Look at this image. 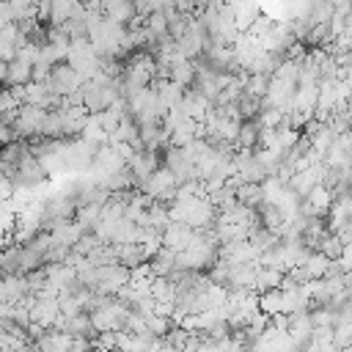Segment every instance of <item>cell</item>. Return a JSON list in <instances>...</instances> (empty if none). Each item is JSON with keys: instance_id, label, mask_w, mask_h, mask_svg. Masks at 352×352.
<instances>
[{"instance_id": "obj_4", "label": "cell", "mask_w": 352, "mask_h": 352, "mask_svg": "<svg viewBox=\"0 0 352 352\" xmlns=\"http://www.w3.org/2000/svg\"><path fill=\"white\" fill-rule=\"evenodd\" d=\"M157 168H160V157H157L154 151H135V154L129 157V162H126V170H129V176H132V184H135V187H138L143 179H148Z\"/></svg>"}, {"instance_id": "obj_10", "label": "cell", "mask_w": 352, "mask_h": 352, "mask_svg": "<svg viewBox=\"0 0 352 352\" xmlns=\"http://www.w3.org/2000/svg\"><path fill=\"white\" fill-rule=\"evenodd\" d=\"M60 118H63V135H66V138L80 135L82 126L88 124V113H85L82 104H80V107H63V110H60Z\"/></svg>"}, {"instance_id": "obj_18", "label": "cell", "mask_w": 352, "mask_h": 352, "mask_svg": "<svg viewBox=\"0 0 352 352\" xmlns=\"http://www.w3.org/2000/svg\"><path fill=\"white\" fill-rule=\"evenodd\" d=\"M344 250H346V248H344L333 234H324V236L319 239V245H316V253H319V256H324L327 261H336Z\"/></svg>"}, {"instance_id": "obj_3", "label": "cell", "mask_w": 352, "mask_h": 352, "mask_svg": "<svg viewBox=\"0 0 352 352\" xmlns=\"http://www.w3.org/2000/svg\"><path fill=\"white\" fill-rule=\"evenodd\" d=\"M44 110H38V107H30V104H19L16 107V121L11 124V132H14V138L19 140V138H36L38 135V129H41V124H44Z\"/></svg>"}, {"instance_id": "obj_14", "label": "cell", "mask_w": 352, "mask_h": 352, "mask_svg": "<svg viewBox=\"0 0 352 352\" xmlns=\"http://www.w3.org/2000/svg\"><path fill=\"white\" fill-rule=\"evenodd\" d=\"M60 333H66V336H72V338H85V341L96 336V333H94V327H91V319H88V314H85V311H82V314H77V316H72V319H66Z\"/></svg>"}, {"instance_id": "obj_19", "label": "cell", "mask_w": 352, "mask_h": 352, "mask_svg": "<svg viewBox=\"0 0 352 352\" xmlns=\"http://www.w3.org/2000/svg\"><path fill=\"white\" fill-rule=\"evenodd\" d=\"M283 113L280 110H272V107H261L258 110V116H256V124L261 126V129H278L280 124H283Z\"/></svg>"}, {"instance_id": "obj_6", "label": "cell", "mask_w": 352, "mask_h": 352, "mask_svg": "<svg viewBox=\"0 0 352 352\" xmlns=\"http://www.w3.org/2000/svg\"><path fill=\"white\" fill-rule=\"evenodd\" d=\"M322 173H324V165H319V168H308V170H300V173H294L292 179H289V190L302 201L316 184H322Z\"/></svg>"}, {"instance_id": "obj_20", "label": "cell", "mask_w": 352, "mask_h": 352, "mask_svg": "<svg viewBox=\"0 0 352 352\" xmlns=\"http://www.w3.org/2000/svg\"><path fill=\"white\" fill-rule=\"evenodd\" d=\"M258 311H261L264 316H275V314H280V292L275 289V292H264V294H258Z\"/></svg>"}, {"instance_id": "obj_16", "label": "cell", "mask_w": 352, "mask_h": 352, "mask_svg": "<svg viewBox=\"0 0 352 352\" xmlns=\"http://www.w3.org/2000/svg\"><path fill=\"white\" fill-rule=\"evenodd\" d=\"M258 124L256 121H242L239 124V132H236V143H234V148L236 151H253L256 146H258Z\"/></svg>"}, {"instance_id": "obj_15", "label": "cell", "mask_w": 352, "mask_h": 352, "mask_svg": "<svg viewBox=\"0 0 352 352\" xmlns=\"http://www.w3.org/2000/svg\"><path fill=\"white\" fill-rule=\"evenodd\" d=\"M30 72H33V66L30 63H25V60H11V63H6V88H14V85H28L30 82Z\"/></svg>"}, {"instance_id": "obj_1", "label": "cell", "mask_w": 352, "mask_h": 352, "mask_svg": "<svg viewBox=\"0 0 352 352\" xmlns=\"http://www.w3.org/2000/svg\"><path fill=\"white\" fill-rule=\"evenodd\" d=\"M63 63L72 66L85 82L94 80L96 72H99V66H102L99 55H96V52L91 50V44H88V38H85V41H69V52H66V60H63Z\"/></svg>"}, {"instance_id": "obj_9", "label": "cell", "mask_w": 352, "mask_h": 352, "mask_svg": "<svg viewBox=\"0 0 352 352\" xmlns=\"http://www.w3.org/2000/svg\"><path fill=\"white\" fill-rule=\"evenodd\" d=\"M85 11H82V6L80 3H52L50 6V28H63L69 19H74V16H82Z\"/></svg>"}, {"instance_id": "obj_23", "label": "cell", "mask_w": 352, "mask_h": 352, "mask_svg": "<svg viewBox=\"0 0 352 352\" xmlns=\"http://www.w3.org/2000/svg\"><path fill=\"white\" fill-rule=\"evenodd\" d=\"M19 104L11 99V94H8V88H0V116H6L8 110H16Z\"/></svg>"}, {"instance_id": "obj_11", "label": "cell", "mask_w": 352, "mask_h": 352, "mask_svg": "<svg viewBox=\"0 0 352 352\" xmlns=\"http://www.w3.org/2000/svg\"><path fill=\"white\" fill-rule=\"evenodd\" d=\"M231 14H234V28H236V33H248L250 25H253V19H256L261 11H258V6H253V3H234V6H231Z\"/></svg>"}, {"instance_id": "obj_22", "label": "cell", "mask_w": 352, "mask_h": 352, "mask_svg": "<svg viewBox=\"0 0 352 352\" xmlns=\"http://www.w3.org/2000/svg\"><path fill=\"white\" fill-rule=\"evenodd\" d=\"M352 338V324H336L333 327V346L336 349H346Z\"/></svg>"}, {"instance_id": "obj_7", "label": "cell", "mask_w": 352, "mask_h": 352, "mask_svg": "<svg viewBox=\"0 0 352 352\" xmlns=\"http://www.w3.org/2000/svg\"><path fill=\"white\" fill-rule=\"evenodd\" d=\"M190 239H192V228H187L184 223H170V226L160 234L162 248H168V250H173V253H182V250L190 245Z\"/></svg>"}, {"instance_id": "obj_8", "label": "cell", "mask_w": 352, "mask_h": 352, "mask_svg": "<svg viewBox=\"0 0 352 352\" xmlns=\"http://www.w3.org/2000/svg\"><path fill=\"white\" fill-rule=\"evenodd\" d=\"M99 14H102L104 19H110V22H116V25H121V28H126V25L132 22V16H135L132 3H126V0H110V3H99Z\"/></svg>"}, {"instance_id": "obj_5", "label": "cell", "mask_w": 352, "mask_h": 352, "mask_svg": "<svg viewBox=\"0 0 352 352\" xmlns=\"http://www.w3.org/2000/svg\"><path fill=\"white\" fill-rule=\"evenodd\" d=\"M58 300H44V297H33L30 300V308H28V316H30V324H38L44 330H50L58 319Z\"/></svg>"}, {"instance_id": "obj_13", "label": "cell", "mask_w": 352, "mask_h": 352, "mask_svg": "<svg viewBox=\"0 0 352 352\" xmlns=\"http://www.w3.org/2000/svg\"><path fill=\"white\" fill-rule=\"evenodd\" d=\"M283 280V272L280 270H267V267H258L256 270V278H253V292L256 294H264V292H275Z\"/></svg>"}, {"instance_id": "obj_21", "label": "cell", "mask_w": 352, "mask_h": 352, "mask_svg": "<svg viewBox=\"0 0 352 352\" xmlns=\"http://www.w3.org/2000/svg\"><path fill=\"white\" fill-rule=\"evenodd\" d=\"M173 324H170V319H162V316H146V333L148 336H154V338H165V333L170 330Z\"/></svg>"}, {"instance_id": "obj_17", "label": "cell", "mask_w": 352, "mask_h": 352, "mask_svg": "<svg viewBox=\"0 0 352 352\" xmlns=\"http://www.w3.org/2000/svg\"><path fill=\"white\" fill-rule=\"evenodd\" d=\"M195 72H198V60H184V63H179V66L170 69V77L168 80L176 82V85H182V88H192Z\"/></svg>"}, {"instance_id": "obj_12", "label": "cell", "mask_w": 352, "mask_h": 352, "mask_svg": "<svg viewBox=\"0 0 352 352\" xmlns=\"http://www.w3.org/2000/svg\"><path fill=\"white\" fill-rule=\"evenodd\" d=\"M234 195H236V204L245 206V209H250V212H256V209L264 204V190H261V184H242V187L234 190Z\"/></svg>"}, {"instance_id": "obj_2", "label": "cell", "mask_w": 352, "mask_h": 352, "mask_svg": "<svg viewBox=\"0 0 352 352\" xmlns=\"http://www.w3.org/2000/svg\"><path fill=\"white\" fill-rule=\"evenodd\" d=\"M82 82H85V80H82L72 66H66V63H55V66L50 69V77H47V88H50L58 99L74 94Z\"/></svg>"}]
</instances>
